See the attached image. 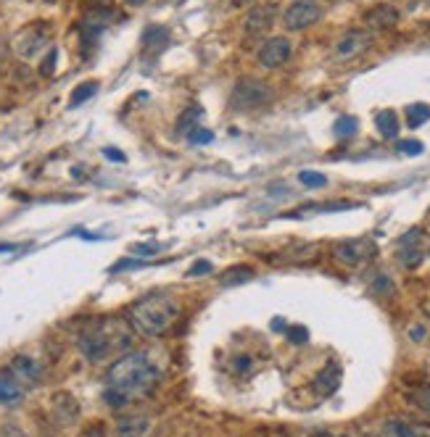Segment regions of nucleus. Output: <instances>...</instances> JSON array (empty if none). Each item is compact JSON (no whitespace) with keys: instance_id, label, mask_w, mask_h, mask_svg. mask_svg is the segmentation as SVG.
Returning <instances> with one entry per match:
<instances>
[{"instance_id":"obj_1","label":"nucleus","mask_w":430,"mask_h":437,"mask_svg":"<svg viewBox=\"0 0 430 437\" xmlns=\"http://www.w3.org/2000/svg\"><path fill=\"white\" fill-rule=\"evenodd\" d=\"M106 401L121 408L127 403H135L148 398L158 385V369L148 358V353H132L121 355L119 361H114V366L106 374Z\"/></svg>"},{"instance_id":"obj_2","label":"nucleus","mask_w":430,"mask_h":437,"mask_svg":"<svg viewBox=\"0 0 430 437\" xmlns=\"http://www.w3.org/2000/svg\"><path fill=\"white\" fill-rule=\"evenodd\" d=\"M135 340L132 327L119 316H101V319L90 321L85 329L80 332L77 348L87 361H104L117 351H127Z\"/></svg>"},{"instance_id":"obj_3","label":"nucleus","mask_w":430,"mask_h":437,"mask_svg":"<svg viewBox=\"0 0 430 437\" xmlns=\"http://www.w3.org/2000/svg\"><path fill=\"white\" fill-rule=\"evenodd\" d=\"M180 314H182V305L169 292H148L130 308V321H132V329H138L140 335L161 337L172 329Z\"/></svg>"},{"instance_id":"obj_4","label":"nucleus","mask_w":430,"mask_h":437,"mask_svg":"<svg viewBox=\"0 0 430 437\" xmlns=\"http://www.w3.org/2000/svg\"><path fill=\"white\" fill-rule=\"evenodd\" d=\"M272 101V87L264 84L261 79L254 77H243L232 87V105L241 111H251V108H261L264 103Z\"/></svg>"},{"instance_id":"obj_5","label":"nucleus","mask_w":430,"mask_h":437,"mask_svg":"<svg viewBox=\"0 0 430 437\" xmlns=\"http://www.w3.org/2000/svg\"><path fill=\"white\" fill-rule=\"evenodd\" d=\"M375 251H378V245H375L370 237H357V240L338 242V245L333 248V255H335V261L344 264V266H361V264H367V261L375 255Z\"/></svg>"},{"instance_id":"obj_6","label":"nucleus","mask_w":430,"mask_h":437,"mask_svg":"<svg viewBox=\"0 0 430 437\" xmlns=\"http://www.w3.org/2000/svg\"><path fill=\"white\" fill-rule=\"evenodd\" d=\"M320 16H322V8L314 0H293L291 5L285 8V14H283V24L291 32H301V29H307L311 24H317Z\"/></svg>"},{"instance_id":"obj_7","label":"nucleus","mask_w":430,"mask_h":437,"mask_svg":"<svg viewBox=\"0 0 430 437\" xmlns=\"http://www.w3.org/2000/svg\"><path fill=\"white\" fill-rule=\"evenodd\" d=\"M293 53V45L288 37H270L261 48H259V64L264 68H277L283 66Z\"/></svg>"},{"instance_id":"obj_8","label":"nucleus","mask_w":430,"mask_h":437,"mask_svg":"<svg viewBox=\"0 0 430 437\" xmlns=\"http://www.w3.org/2000/svg\"><path fill=\"white\" fill-rule=\"evenodd\" d=\"M422 229H409L407 235L398 240V261L407 266V269H414L420 261H422Z\"/></svg>"},{"instance_id":"obj_9","label":"nucleus","mask_w":430,"mask_h":437,"mask_svg":"<svg viewBox=\"0 0 430 437\" xmlns=\"http://www.w3.org/2000/svg\"><path fill=\"white\" fill-rule=\"evenodd\" d=\"M277 16V5L272 3H261V5H254L248 14H246V21H243V29L248 34H264L272 24H275Z\"/></svg>"},{"instance_id":"obj_10","label":"nucleus","mask_w":430,"mask_h":437,"mask_svg":"<svg viewBox=\"0 0 430 437\" xmlns=\"http://www.w3.org/2000/svg\"><path fill=\"white\" fill-rule=\"evenodd\" d=\"M372 45V37L367 32H361V29H351V32H346L341 40H338V45H335V58L338 61H346V58H354V55H359L361 51H367Z\"/></svg>"},{"instance_id":"obj_11","label":"nucleus","mask_w":430,"mask_h":437,"mask_svg":"<svg viewBox=\"0 0 430 437\" xmlns=\"http://www.w3.org/2000/svg\"><path fill=\"white\" fill-rule=\"evenodd\" d=\"M51 414L56 424H61V427H69L74 421L80 419V403H77V398L69 395V392H56L51 401Z\"/></svg>"},{"instance_id":"obj_12","label":"nucleus","mask_w":430,"mask_h":437,"mask_svg":"<svg viewBox=\"0 0 430 437\" xmlns=\"http://www.w3.org/2000/svg\"><path fill=\"white\" fill-rule=\"evenodd\" d=\"M338 385H341V366L335 361H330L325 369L314 377V392L320 398H330L338 390Z\"/></svg>"},{"instance_id":"obj_13","label":"nucleus","mask_w":430,"mask_h":437,"mask_svg":"<svg viewBox=\"0 0 430 437\" xmlns=\"http://www.w3.org/2000/svg\"><path fill=\"white\" fill-rule=\"evenodd\" d=\"M151 421L148 416H140V414H127V416H119L117 427H114V437H143L148 432Z\"/></svg>"},{"instance_id":"obj_14","label":"nucleus","mask_w":430,"mask_h":437,"mask_svg":"<svg viewBox=\"0 0 430 437\" xmlns=\"http://www.w3.org/2000/svg\"><path fill=\"white\" fill-rule=\"evenodd\" d=\"M396 21H398V11L394 5H375L364 14V24L370 29H391L396 27Z\"/></svg>"},{"instance_id":"obj_15","label":"nucleus","mask_w":430,"mask_h":437,"mask_svg":"<svg viewBox=\"0 0 430 437\" xmlns=\"http://www.w3.org/2000/svg\"><path fill=\"white\" fill-rule=\"evenodd\" d=\"M45 42H48V34L45 32L35 34V27H29V29H24L21 37L16 40V53L21 55V58H32V55H35Z\"/></svg>"},{"instance_id":"obj_16","label":"nucleus","mask_w":430,"mask_h":437,"mask_svg":"<svg viewBox=\"0 0 430 437\" xmlns=\"http://www.w3.org/2000/svg\"><path fill=\"white\" fill-rule=\"evenodd\" d=\"M385 427H388V432L394 437H430V427L428 424H420V421L391 419Z\"/></svg>"},{"instance_id":"obj_17","label":"nucleus","mask_w":430,"mask_h":437,"mask_svg":"<svg viewBox=\"0 0 430 437\" xmlns=\"http://www.w3.org/2000/svg\"><path fill=\"white\" fill-rule=\"evenodd\" d=\"M167 42H169V29L167 27L151 24L145 32L140 34V45H143V51L148 53H158L161 48H167Z\"/></svg>"},{"instance_id":"obj_18","label":"nucleus","mask_w":430,"mask_h":437,"mask_svg":"<svg viewBox=\"0 0 430 437\" xmlns=\"http://www.w3.org/2000/svg\"><path fill=\"white\" fill-rule=\"evenodd\" d=\"M11 374L19 377L21 382H35V379H40V366H37L29 355H16V358L11 361Z\"/></svg>"},{"instance_id":"obj_19","label":"nucleus","mask_w":430,"mask_h":437,"mask_svg":"<svg viewBox=\"0 0 430 437\" xmlns=\"http://www.w3.org/2000/svg\"><path fill=\"white\" fill-rule=\"evenodd\" d=\"M21 395H24V390L19 387V382L14 379V374L0 371V403H19Z\"/></svg>"},{"instance_id":"obj_20","label":"nucleus","mask_w":430,"mask_h":437,"mask_svg":"<svg viewBox=\"0 0 430 437\" xmlns=\"http://www.w3.org/2000/svg\"><path fill=\"white\" fill-rule=\"evenodd\" d=\"M375 127H378V132L385 140H394L396 135H398V116H396L394 111H380L378 116H375Z\"/></svg>"},{"instance_id":"obj_21","label":"nucleus","mask_w":430,"mask_h":437,"mask_svg":"<svg viewBox=\"0 0 430 437\" xmlns=\"http://www.w3.org/2000/svg\"><path fill=\"white\" fill-rule=\"evenodd\" d=\"M98 90H101V84L95 82V79H87V82L77 84V87H74V92H71V98H69V108H77V105H82L85 101H90Z\"/></svg>"},{"instance_id":"obj_22","label":"nucleus","mask_w":430,"mask_h":437,"mask_svg":"<svg viewBox=\"0 0 430 437\" xmlns=\"http://www.w3.org/2000/svg\"><path fill=\"white\" fill-rule=\"evenodd\" d=\"M425 121H430V105L428 103H412L409 108H407V124L417 129V127H422Z\"/></svg>"},{"instance_id":"obj_23","label":"nucleus","mask_w":430,"mask_h":437,"mask_svg":"<svg viewBox=\"0 0 430 437\" xmlns=\"http://www.w3.org/2000/svg\"><path fill=\"white\" fill-rule=\"evenodd\" d=\"M248 279H254V269H248V266H232V269H227L222 274V285L227 287L243 285V282H248Z\"/></svg>"},{"instance_id":"obj_24","label":"nucleus","mask_w":430,"mask_h":437,"mask_svg":"<svg viewBox=\"0 0 430 437\" xmlns=\"http://www.w3.org/2000/svg\"><path fill=\"white\" fill-rule=\"evenodd\" d=\"M201 118V108L198 105H190L188 111L180 116V121H177V132H182V135H190L193 129H195V121Z\"/></svg>"},{"instance_id":"obj_25","label":"nucleus","mask_w":430,"mask_h":437,"mask_svg":"<svg viewBox=\"0 0 430 437\" xmlns=\"http://www.w3.org/2000/svg\"><path fill=\"white\" fill-rule=\"evenodd\" d=\"M359 129V121L354 116H341L338 121H335V127H333V132L341 137V140H346V137H351L354 132Z\"/></svg>"},{"instance_id":"obj_26","label":"nucleus","mask_w":430,"mask_h":437,"mask_svg":"<svg viewBox=\"0 0 430 437\" xmlns=\"http://www.w3.org/2000/svg\"><path fill=\"white\" fill-rule=\"evenodd\" d=\"M298 182L307 187H325L327 185V177L325 174H320V171H309V168H304V171H298Z\"/></svg>"},{"instance_id":"obj_27","label":"nucleus","mask_w":430,"mask_h":437,"mask_svg":"<svg viewBox=\"0 0 430 437\" xmlns=\"http://www.w3.org/2000/svg\"><path fill=\"white\" fill-rule=\"evenodd\" d=\"M412 403L422 411V414H428L430 416V385L425 387H417L412 392Z\"/></svg>"},{"instance_id":"obj_28","label":"nucleus","mask_w":430,"mask_h":437,"mask_svg":"<svg viewBox=\"0 0 430 437\" xmlns=\"http://www.w3.org/2000/svg\"><path fill=\"white\" fill-rule=\"evenodd\" d=\"M285 337L291 340L293 345H304V342L309 340V329H307V327H301V324H293V327L285 329Z\"/></svg>"},{"instance_id":"obj_29","label":"nucleus","mask_w":430,"mask_h":437,"mask_svg":"<svg viewBox=\"0 0 430 437\" xmlns=\"http://www.w3.org/2000/svg\"><path fill=\"white\" fill-rule=\"evenodd\" d=\"M230 366H232V371H235V374H248V371H251V366H254V358H251V355H235Z\"/></svg>"},{"instance_id":"obj_30","label":"nucleus","mask_w":430,"mask_h":437,"mask_svg":"<svg viewBox=\"0 0 430 437\" xmlns=\"http://www.w3.org/2000/svg\"><path fill=\"white\" fill-rule=\"evenodd\" d=\"M188 137H190V142H195V145H208V142L214 140V132H211V129H201V127H195Z\"/></svg>"},{"instance_id":"obj_31","label":"nucleus","mask_w":430,"mask_h":437,"mask_svg":"<svg viewBox=\"0 0 430 437\" xmlns=\"http://www.w3.org/2000/svg\"><path fill=\"white\" fill-rule=\"evenodd\" d=\"M0 437H24V429L16 421H3L0 424Z\"/></svg>"},{"instance_id":"obj_32","label":"nucleus","mask_w":430,"mask_h":437,"mask_svg":"<svg viewBox=\"0 0 430 437\" xmlns=\"http://www.w3.org/2000/svg\"><path fill=\"white\" fill-rule=\"evenodd\" d=\"M398 153H407V155H417V153H422V142H417V140H401L398 145Z\"/></svg>"},{"instance_id":"obj_33","label":"nucleus","mask_w":430,"mask_h":437,"mask_svg":"<svg viewBox=\"0 0 430 437\" xmlns=\"http://www.w3.org/2000/svg\"><path fill=\"white\" fill-rule=\"evenodd\" d=\"M148 261H138V258H124L119 264H114L111 271H127V269H138V266H145Z\"/></svg>"},{"instance_id":"obj_34","label":"nucleus","mask_w":430,"mask_h":437,"mask_svg":"<svg viewBox=\"0 0 430 437\" xmlns=\"http://www.w3.org/2000/svg\"><path fill=\"white\" fill-rule=\"evenodd\" d=\"M56 61H58V51L53 48V51L48 53V58L43 61V66H40V74H43V77H51V74H53V66H56Z\"/></svg>"},{"instance_id":"obj_35","label":"nucleus","mask_w":430,"mask_h":437,"mask_svg":"<svg viewBox=\"0 0 430 437\" xmlns=\"http://www.w3.org/2000/svg\"><path fill=\"white\" fill-rule=\"evenodd\" d=\"M158 251H161L158 242H138V245H135V253H138V255H156Z\"/></svg>"},{"instance_id":"obj_36","label":"nucleus","mask_w":430,"mask_h":437,"mask_svg":"<svg viewBox=\"0 0 430 437\" xmlns=\"http://www.w3.org/2000/svg\"><path fill=\"white\" fill-rule=\"evenodd\" d=\"M375 292H380V295H388V292H391V290H394V285H391V279H388V277H383V274H380L378 279H375Z\"/></svg>"},{"instance_id":"obj_37","label":"nucleus","mask_w":430,"mask_h":437,"mask_svg":"<svg viewBox=\"0 0 430 437\" xmlns=\"http://www.w3.org/2000/svg\"><path fill=\"white\" fill-rule=\"evenodd\" d=\"M80 437H106L104 424H90L87 429H82V432H80Z\"/></svg>"},{"instance_id":"obj_38","label":"nucleus","mask_w":430,"mask_h":437,"mask_svg":"<svg viewBox=\"0 0 430 437\" xmlns=\"http://www.w3.org/2000/svg\"><path fill=\"white\" fill-rule=\"evenodd\" d=\"M208 271H211V264H208V261H198V264H193V266H190V277H195V274H208Z\"/></svg>"},{"instance_id":"obj_39","label":"nucleus","mask_w":430,"mask_h":437,"mask_svg":"<svg viewBox=\"0 0 430 437\" xmlns=\"http://www.w3.org/2000/svg\"><path fill=\"white\" fill-rule=\"evenodd\" d=\"M90 11H108L111 8V0H87Z\"/></svg>"},{"instance_id":"obj_40","label":"nucleus","mask_w":430,"mask_h":437,"mask_svg":"<svg viewBox=\"0 0 430 437\" xmlns=\"http://www.w3.org/2000/svg\"><path fill=\"white\" fill-rule=\"evenodd\" d=\"M106 158H108V161H119V164H124V161H127V158H124V153L121 151H114V148H106Z\"/></svg>"},{"instance_id":"obj_41","label":"nucleus","mask_w":430,"mask_h":437,"mask_svg":"<svg viewBox=\"0 0 430 437\" xmlns=\"http://www.w3.org/2000/svg\"><path fill=\"white\" fill-rule=\"evenodd\" d=\"M409 337H412V340H422V337H425V329H422V327H414V329H409Z\"/></svg>"},{"instance_id":"obj_42","label":"nucleus","mask_w":430,"mask_h":437,"mask_svg":"<svg viewBox=\"0 0 430 437\" xmlns=\"http://www.w3.org/2000/svg\"><path fill=\"white\" fill-rule=\"evenodd\" d=\"M230 3H232V5H235V8H243V5H248V3H251V0H230Z\"/></svg>"},{"instance_id":"obj_43","label":"nucleus","mask_w":430,"mask_h":437,"mask_svg":"<svg viewBox=\"0 0 430 437\" xmlns=\"http://www.w3.org/2000/svg\"><path fill=\"white\" fill-rule=\"evenodd\" d=\"M272 329H285V324H283V319H275V321H272Z\"/></svg>"},{"instance_id":"obj_44","label":"nucleus","mask_w":430,"mask_h":437,"mask_svg":"<svg viewBox=\"0 0 430 437\" xmlns=\"http://www.w3.org/2000/svg\"><path fill=\"white\" fill-rule=\"evenodd\" d=\"M124 3H127V5H143L145 0H124Z\"/></svg>"},{"instance_id":"obj_45","label":"nucleus","mask_w":430,"mask_h":437,"mask_svg":"<svg viewBox=\"0 0 430 437\" xmlns=\"http://www.w3.org/2000/svg\"><path fill=\"white\" fill-rule=\"evenodd\" d=\"M317 437H333V435H327V432H322V435H317Z\"/></svg>"},{"instance_id":"obj_46","label":"nucleus","mask_w":430,"mask_h":437,"mask_svg":"<svg viewBox=\"0 0 430 437\" xmlns=\"http://www.w3.org/2000/svg\"><path fill=\"white\" fill-rule=\"evenodd\" d=\"M270 437H291V435H270Z\"/></svg>"},{"instance_id":"obj_47","label":"nucleus","mask_w":430,"mask_h":437,"mask_svg":"<svg viewBox=\"0 0 430 437\" xmlns=\"http://www.w3.org/2000/svg\"><path fill=\"white\" fill-rule=\"evenodd\" d=\"M48 3H56V0H48Z\"/></svg>"}]
</instances>
